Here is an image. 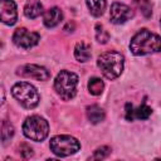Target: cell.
<instances>
[{
    "label": "cell",
    "mask_w": 161,
    "mask_h": 161,
    "mask_svg": "<svg viewBox=\"0 0 161 161\" xmlns=\"http://www.w3.org/2000/svg\"><path fill=\"white\" fill-rule=\"evenodd\" d=\"M130 49L135 55L157 53L161 50V38L147 29H141L131 39Z\"/></svg>",
    "instance_id": "cell-1"
},
{
    "label": "cell",
    "mask_w": 161,
    "mask_h": 161,
    "mask_svg": "<svg viewBox=\"0 0 161 161\" xmlns=\"http://www.w3.org/2000/svg\"><path fill=\"white\" fill-rule=\"evenodd\" d=\"M123 62L125 58L121 53L109 50L102 53L97 59V65L101 69L104 78L112 80L116 79L118 75H121L123 70Z\"/></svg>",
    "instance_id": "cell-2"
},
{
    "label": "cell",
    "mask_w": 161,
    "mask_h": 161,
    "mask_svg": "<svg viewBox=\"0 0 161 161\" xmlns=\"http://www.w3.org/2000/svg\"><path fill=\"white\" fill-rule=\"evenodd\" d=\"M78 75L69 70H60L54 80V89L63 101L72 99L77 93Z\"/></svg>",
    "instance_id": "cell-3"
},
{
    "label": "cell",
    "mask_w": 161,
    "mask_h": 161,
    "mask_svg": "<svg viewBox=\"0 0 161 161\" xmlns=\"http://www.w3.org/2000/svg\"><path fill=\"white\" fill-rule=\"evenodd\" d=\"M11 94L25 108H34L39 104L40 101V96L36 88L26 82L15 83L11 88Z\"/></svg>",
    "instance_id": "cell-4"
},
{
    "label": "cell",
    "mask_w": 161,
    "mask_h": 161,
    "mask_svg": "<svg viewBox=\"0 0 161 161\" xmlns=\"http://www.w3.org/2000/svg\"><path fill=\"white\" fill-rule=\"evenodd\" d=\"M23 132L26 138L31 141H43L49 133V125L45 118L40 116H30L23 123Z\"/></svg>",
    "instance_id": "cell-5"
},
{
    "label": "cell",
    "mask_w": 161,
    "mask_h": 161,
    "mask_svg": "<svg viewBox=\"0 0 161 161\" xmlns=\"http://www.w3.org/2000/svg\"><path fill=\"white\" fill-rule=\"evenodd\" d=\"M50 151L60 157H65L69 155L75 153L80 148V143L77 138L68 136V135H58L50 138L49 142Z\"/></svg>",
    "instance_id": "cell-6"
},
{
    "label": "cell",
    "mask_w": 161,
    "mask_h": 161,
    "mask_svg": "<svg viewBox=\"0 0 161 161\" xmlns=\"http://www.w3.org/2000/svg\"><path fill=\"white\" fill-rule=\"evenodd\" d=\"M40 40V35L35 31H29L25 28H18L14 31L13 42L16 47L23 49H29L34 45H36Z\"/></svg>",
    "instance_id": "cell-7"
},
{
    "label": "cell",
    "mask_w": 161,
    "mask_h": 161,
    "mask_svg": "<svg viewBox=\"0 0 161 161\" xmlns=\"http://www.w3.org/2000/svg\"><path fill=\"white\" fill-rule=\"evenodd\" d=\"M16 74L25 78H34L38 80H47L50 78V72L40 65L36 64H25L18 68Z\"/></svg>",
    "instance_id": "cell-8"
},
{
    "label": "cell",
    "mask_w": 161,
    "mask_h": 161,
    "mask_svg": "<svg viewBox=\"0 0 161 161\" xmlns=\"http://www.w3.org/2000/svg\"><path fill=\"white\" fill-rule=\"evenodd\" d=\"M133 16L132 9L122 3H113L109 10V18L113 24H123Z\"/></svg>",
    "instance_id": "cell-9"
},
{
    "label": "cell",
    "mask_w": 161,
    "mask_h": 161,
    "mask_svg": "<svg viewBox=\"0 0 161 161\" xmlns=\"http://www.w3.org/2000/svg\"><path fill=\"white\" fill-rule=\"evenodd\" d=\"M1 21L6 25H14L18 19L16 5L14 0H0Z\"/></svg>",
    "instance_id": "cell-10"
},
{
    "label": "cell",
    "mask_w": 161,
    "mask_h": 161,
    "mask_svg": "<svg viewBox=\"0 0 161 161\" xmlns=\"http://www.w3.org/2000/svg\"><path fill=\"white\" fill-rule=\"evenodd\" d=\"M152 113V109L151 107H148L147 104L142 103L141 106L133 108L132 104L127 103L126 104V118L128 121H132L133 118H137V119H147Z\"/></svg>",
    "instance_id": "cell-11"
},
{
    "label": "cell",
    "mask_w": 161,
    "mask_h": 161,
    "mask_svg": "<svg viewBox=\"0 0 161 161\" xmlns=\"http://www.w3.org/2000/svg\"><path fill=\"white\" fill-rule=\"evenodd\" d=\"M63 19V13L59 8L54 6L48 9L43 15V23L47 28H54L57 26Z\"/></svg>",
    "instance_id": "cell-12"
},
{
    "label": "cell",
    "mask_w": 161,
    "mask_h": 161,
    "mask_svg": "<svg viewBox=\"0 0 161 161\" xmlns=\"http://www.w3.org/2000/svg\"><path fill=\"white\" fill-rule=\"evenodd\" d=\"M43 13V4L40 0H28L24 6V14L29 19H35Z\"/></svg>",
    "instance_id": "cell-13"
},
{
    "label": "cell",
    "mask_w": 161,
    "mask_h": 161,
    "mask_svg": "<svg viewBox=\"0 0 161 161\" xmlns=\"http://www.w3.org/2000/svg\"><path fill=\"white\" fill-rule=\"evenodd\" d=\"M74 57L78 62H87L91 58V45L84 42L77 43L74 48Z\"/></svg>",
    "instance_id": "cell-14"
},
{
    "label": "cell",
    "mask_w": 161,
    "mask_h": 161,
    "mask_svg": "<svg viewBox=\"0 0 161 161\" xmlns=\"http://www.w3.org/2000/svg\"><path fill=\"white\" fill-rule=\"evenodd\" d=\"M87 117L92 123H99L104 119V111L97 104L89 106L87 108Z\"/></svg>",
    "instance_id": "cell-15"
},
{
    "label": "cell",
    "mask_w": 161,
    "mask_h": 161,
    "mask_svg": "<svg viewBox=\"0 0 161 161\" xmlns=\"http://www.w3.org/2000/svg\"><path fill=\"white\" fill-rule=\"evenodd\" d=\"M86 3L93 16H101L106 10V0H86Z\"/></svg>",
    "instance_id": "cell-16"
},
{
    "label": "cell",
    "mask_w": 161,
    "mask_h": 161,
    "mask_svg": "<svg viewBox=\"0 0 161 161\" xmlns=\"http://www.w3.org/2000/svg\"><path fill=\"white\" fill-rule=\"evenodd\" d=\"M103 88H104V84H103V80L101 78L94 77V78H91L89 79V82H88V91H89L91 94L99 96L102 93Z\"/></svg>",
    "instance_id": "cell-17"
},
{
    "label": "cell",
    "mask_w": 161,
    "mask_h": 161,
    "mask_svg": "<svg viewBox=\"0 0 161 161\" xmlns=\"http://www.w3.org/2000/svg\"><path fill=\"white\" fill-rule=\"evenodd\" d=\"M14 136V127L10 122H8L6 119L3 121L1 123V141L5 145L11 137Z\"/></svg>",
    "instance_id": "cell-18"
},
{
    "label": "cell",
    "mask_w": 161,
    "mask_h": 161,
    "mask_svg": "<svg viewBox=\"0 0 161 161\" xmlns=\"http://www.w3.org/2000/svg\"><path fill=\"white\" fill-rule=\"evenodd\" d=\"M136 5L138 6V9L141 10L142 15L145 18H150L152 14V5L150 3V0H135Z\"/></svg>",
    "instance_id": "cell-19"
},
{
    "label": "cell",
    "mask_w": 161,
    "mask_h": 161,
    "mask_svg": "<svg viewBox=\"0 0 161 161\" xmlns=\"http://www.w3.org/2000/svg\"><path fill=\"white\" fill-rule=\"evenodd\" d=\"M96 39L101 44H106L109 40V34L107 33V30L101 24H97L96 25Z\"/></svg>",
    "instance_id": "cell-20"
},
{
    "label": "cell",
    "mask_w": 161,
    "mask_h": 161,
    "mask_svg": "<svg viewBox=\"0 0 161 161\" xmlns=\"http://www.w3.org/2000/svg\"><path fill=\"white\" fill-rule=\"evenodd\" d=\"M111 153V148L108 147V146H102V147H99V148H97L96 151H94V153L92 155V160H103V158H106L108 155Z\"/></svg>",
    "instance_id": "cell-21"
},
{
    "label": "cell",
    "mask_w": 161,
    "mask_h": 161,
    "mask_svg": "<svg viewBox=\"0 0 161 161\" xmlns=\"http://www.w3.org/2000/svg\"><path fill=\"white\" fill-rule=\"evenodd\" d=\"M19 152H20V155H21L23 158H29V157L33 155V148H31L29 145L23 143V145H20V147H19Z\"/></svg>",
    "instance_id": "cell-22"
},
{
    "label": "cell",
    "mask_w": 161,
    "mask_h": 161,
    "mask_svg": "<svg viewBox=\"0 0 161 161\" xmlns=\"http://www.w3.org/2000/svg\"><path fill=\"white\" fill-rule=\"evenodd\" d=\"M73 29H74V24H73V23H72V24L68 23V24L65 25V28H64V30L68 31V33H69V31H73Z\"/></svg>",
    "instance_id": "cell-23"
},
{
    "label": "cell",
    "mask_w": 161,
    "mask_h": 161,
    "mask_svg": "<svg viewBox=\"0 0 161 161\" xmlns=\"http://www.w3.org/2000/svg\"><path fill=\"white\" fill-rule=\"evenodd\" d=\"M160 25H161V19H160Z\"/></svg>",
    "instance_id": "cell-24"
}]
</instances>
